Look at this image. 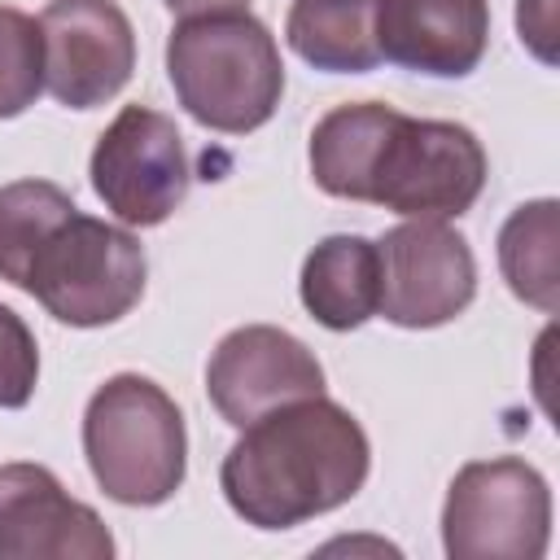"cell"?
Listing matches in <instances>:
<instances>
[{
    "mask_svg": "<svg viewBox=\"0 0 560 560\" xmlns=\"http://www.w3.org/2000/svg\"><path fill=\"white\" fill-rule=\"evenodd\" d=\"M175 18H197V13H228V9H245L249 0H162Z\"/></svg>",
    "mask_w": 560,
    "mask_h": 560,
    "instance_id": "cell-21",
    "label": "cell"
},
{
    "mask_svg": "<svg viewBox=\"0 0 560 560\" xmlns=\"http://www.w3.org/2000/svg\"><path fill=\"white\" fill-rule=\"evenodd\" d=\"M372 472L363 424L332 398H298L241 429L219 468L228 508L254 529H293L350 503Z\"/></svg>",
    "mask_w": 560,
    "mask_h": 560,
    "instance_id": "cell-1",
    "label": "cell"
},
{
    "mask_svg": "<svg viewBox=\"0 0 560 560\" xmlns=\"http://www.w3.org/2000/svg\"><path fill=\"white\" fill-rule=\"evenodd\" d=\"M39 22L44 88L66 109L114 101L136 70V26L118 0H48Z\"/></svg>",
    "mask_w": 560,
    "mask_h": 560,
    "instance_id": "cell-9",
    "label": "cell"
},
{
    "mask_svg": "<svg viewBox=\"0 0 560 560\" xmlns=\"http://www.w3.org/2000/svg\"><path fill=\"white\" fill-rule=\"evenodd\" d=\"M44 92L39 22L13 4H0V118H18Z\"/></svg>",
    "mask_w": 560,
    "mask_h": 560,
    "instance_id": "cell-18",
    "label": "cell"
},
{
    "mask_svg": "<svg viewBox=\"0 0 560 560\" xmlns=\"http://www.w3.org/2000/svg\"><path fill=\"white\" fill-rule=\"evenodd\" d=\"M381 61L429 79H464L490 44V0H376Z\"/></svg>",
    "mask_w": 560,
    "mask_h": 560,
    "instance_id": "cell-12",
    "label": "cell"
},
{
    "mask_svg": "<svg viewBox=\"0 0 560 560\" xmlns=\"http://www.w3.org/2000/svg\"><path fill=\"white\" fill-rule=\"evenodd\" d=\"M394 105L381 101H354L328 109L311 131V175L328 197L341 201H368V175L376 162V149L385 140V127L394 122Z\"/></svg>",
    "mask_w": 560,
    "mask_h": 560,
    "instance_id": "cell-15",
    "label": "cell"
},
{
    "mask_svg": "<svg viewBox=\"0 0 560 560\" xmlns=\"http://www.w3.org/2000/svg\"><path fill=\"white\" fill-rule=\"evenodd\" d=\"M79 210L74 197L52 179H13L0 188V280L22 289V276L48 232Z\"/></svg>",
    "mask_w": 560,
    "mask_h": 560,
    "instance_id": "cell-17",
    "label": "cell"
},
{
    "mask_svg": "<svg viewBox=\"0 0 560 560\" xmlns=\"http://www.w3.org/2000/svg\"><path fill=\"white\" fill-rule=\"evenodd\" d=\"M298 293H302V306L311 311L315 324H324L332 332L363 328L381 306L376 241H368L359 232L324 236L302 262Z\"/></svg>",
    "mask_w": 560,
    "mask_h": 560,
    "instance_id": "cell-13",
    "label": "cell"
},
{
    "mask_svg": "<svg viewBox=\"0 0 560 560\" xmlns=\"http://www.w3.org/2000/svg\"><path fill=\"white\" fill-rule=\"evenodd\" d=\"M206 394L232 429H245L276 407L324 394V368L293 332L276 324H245L214 346L206 363Z\"/></svg>",
    "mask_w": 560,
    "mask_h": 560,
    "instance_id": "cell-10",
    "label": "cell"
},
{
    "mask_svg": "<svg viewBox=\"0 0 560 560\" xmlns=\"http://www.w3.org/2000/svg\"><path fill=\"white\" fill-rule=\"evenodd\" d=\"M83 455L114 503L158 508L175 499L188 472L184 411L158 381L118 372L88 398Z\"/></svg>",
    "mask_w": 560,
    "mask_h": 560,
    "instance_id": "cell-3",
    "label": "cell"
},
{
    "mask_svg": "<svg viewBox=\"0 0 560 560\" xmlns=\"http://www.w3.org/2000/svg\"><path fill=\"white\" fill-rule=\"evenodd\" d=\"M109 560L105 521L44 464H0V560Z\"/></svg>",
    "mask_w": 560,
    "mask_h": 560,
    "instance_id": "cell-11",
    "label": "cell"
},
{
    "mask_svg": "<svg viewBox=\"0 0 560 560\" xmlns=\"http://www.w3.org/2000/svg\"><path fill=\"white\" fill-rule=\"evenodd\" d=\"M551 542L547 477L516 459H472L442 503V547L451 560H538Z\"/></svg>",
    "mask_w": 560,
    "mask_h": 560,
    "instance_id": "cell-6",
    "label": "cell"
},
{
    "mask_svg": "<svg viewBox=\"0 0 560 560\" xmlns=\"http://www.w3.org/2000/svg\"><path fill=\"white\" fill-rule=\"evenodd\" d=\"M149 258L131 228L70 210L35 249L22 293L70 328H105L144 298Z\"/></svg>",
    "mask_w": 560,
    "mask_h": 560,
    "instance_id": "cell-4",
    "label": "cell"
},
{
    "mask_svg": "<svg viewBox=\"0 0 560 560\" xmlns=\"http://www.w3.org/2000/svg\"><path fill=\"white\" fill-rule=\"evenodd\" d=\"M560 206L538 197L516 206L499 228V271L508 289L538 306L542 315L560 311Z\"/></svg>",
    "mask_w": 560,
    "mask_h": 560,
    "instance_id": "cell-16",
    "label": "cell"
},
{
    "mask_svg": "<svg viewBox=\"0 0 560 560\" xmlns=\"http://www.w3.org/2000/svg\"><path fill=\"white\" fill-rule=\"evenodd\" d=\"M284 39L324 74H368L381 66L376 0H293Z\"/></svg>",
    "mask_w": 560,
    "mask_h": 560,
    "instance_id": "cell-14",
    "label": "cell"
},
{
    "mask_svg": "<svg viewBox=\"0 0 560 560\" xmlns=\"http://www.w3.org/2000/svg\"><path fill=\"white\" fill-rule=\"evenodd\" d=\"M490 175L481 140L464 122L394 114L368 175V201L402 219H459Z\"/></svg>",
    "mask_w": 560,
    "mask_h": 560,
    "instance_id": "cell-5",
    "label": "cell"
},
{
    "mask_svg": "<svg viewBox=\"0 0 560 560\" xmlns=\"http://www.w3.org/2000/svg\"><path fill=\"white\" fill-rule=\"evenodd\" d=\"M516 35L542 66H556V0H516Z\"/></svg>",
    "mask_w": 560,
    "mask_h": 560,
    "instance_id": "cell-20",
    "label": "cell"
},
{
    "mask_svg": "<svg viewBox=\"0 0 560 560\" xmlns=\"http://www.w3.org/2000/svg\"><path fill=\"white\" fill-rule=\"evenodd\" d=\"M39 385V346L26 319L0 302V407L18 411Z\"/></svg>",
    "mask_w": 560,
    "mask_h": 560,
    "instance_id": "cell-19",
    "label": "cell"
},
{
    "mask_svg": "<svg viewBox=\"0 0 560 560\" xmlns=\"http://www.w3.org/2000/svg\"><path fill=\"white\" fill-rule=\"evenodd\" d=\"M92 188L122 228H158L188 197V153L179 127L149 105H122L101 131L92 162Z\"/></svg>",
    "mask_w": 560,
    "mask_h": 560,
    "instance_id": "cell-7",
    "label": "cell"
},
{
    "mask_svg": "<svg viewBox=\"0 0 560 560\" xmlns=\"http://www.w3.org/2000/svg\"><path fill=\"white\" fill-rule=\"evenodd\" d=\"M381 306L398 328H438L477 298V258L446 219H402L376 241Z\"/></svg>",
    "mask_w": 560,
    "mask_h": 560,
    "instance_id": "cell-8",
    "label": "cell"
},
{
    "mask_svg": "<svg viewBox=\"0 0 560 560\" xmlns=\"http://www.w3.org/2000/svg\"><path fill=\"white\" fill-rule=\"evenodd\" d=\"M166 74L184 114L223 136L258 131L284 96L280 44L245 9L179 18L166 39Z\"/></svg>",
    "mask_w": 560,
    "mask_h": 560,
    "instance_id": "cell-2",
    "label": "cell"
}]
</instances>
